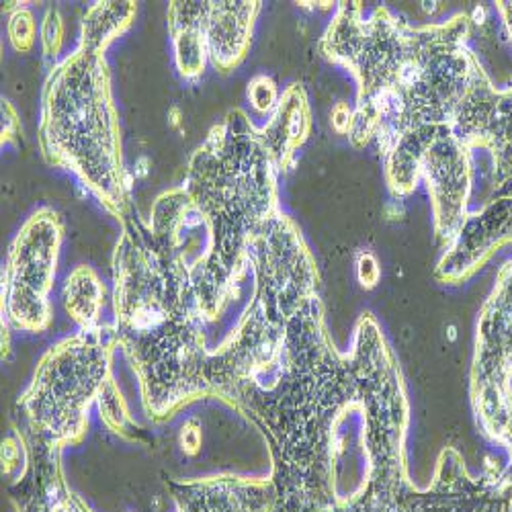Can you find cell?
I'll use <instances>...</instances> for the list:
<instances>
[{"mask_svg":"<svg viewBox=\"0 0 512 512\" xmlns=\"http://www.w3.org/2000/svg\"><path fill=\"white\" fill-rule=\"evenodd\" d=\"M62 302L78 330H93L103 324L105 285L91 267L80 265L68 275L62 289Z\"/></svg>","mask_w":512,"mask_h":512,"instance_id":"13","label":"cell"},{"mask_svg":"<svg viewBox=\"0 0 512 512\" xmlns=\"http://www.w3.org/2000/svg\"><path fill=\"white\" fill-rule=\"evenodd\" d=\"M117 349L115 326L103 322L62 338L44 353L17 402L31 445L62 453L82 443L91 408L99 406L115 381L111 371Z\"/></svg>","mask_w":512,"mask_h":512,"instance_id":"6","label":"cell"},{"mask_svg":"<svg viewBox=\"0 0 512 512\" xmlns=\"http://www.w3.org/2000/svg\"><path fill=\"white\" fill-rule=\"evenodd\" d=\"M261 5L256 0H203L207 56L218 72L228 74L246 58Z\"/></svg>","mask_w":512,"mask_h":512,"instance_id":"9","label":"cell"},{"mask_svg":"<svg viewBox=\"0 0 512 512\" xmlns=\"http://www.w3.org/2000/svg\"><path fill=\"white\" fill-rule=\"evenodd\" d=\"M64 33H66V27L60 11L56 7H50L44 15V21H41L39 37H41V52H44V58L48 62H52V68L58 64L56 60L62 52Z\"/></svg>","mask_w":512,"mask_h":512,"instance_id":"16","label":"cell"},{"mask_svg":"<svg viewBox=\"0 0 512 512\" xmlns=\"http://www.w3.org/2000/svg\"><path fill=\"white\" fill-rule=\"evenodd\" d=\"M332 125H334V130H336L338 134H351V127H353V111H351L347 105L340 103V105L334 109V113H332Z\"/></svg>","mask_w":512,"mask_h":512,"instance_id":"20","label":"cell"},{"mask_svg":"<svg viewBox=\"0 0 512 512\" xmlns=\"http://www.w3.org/2000/svg\"><path fill=\"white\" fill-rule=\"evenodd\" d=\"M248 101L252 105V109L256 113H273L277 103H279V91L277 84L273 82V78L265 76V74H256L250 82H248Z\"/></svg>","mask_w":512,"mask_h":512,"instance_id":"17","label":"cell"},{"mask_svg":"<svg viewBox=\"0 0 512 512\" xmlns=\"http://www.w3.org/2000/svg\"><path fill=\"white\" fill-rule=\"evenodd\" d=\"M9 11V23H7V33L11 46L19 54H29L35 46V35H37V23L33 13L27 7H5Z\"/></svg>","mask_w":512,"mask_h":512,"instance_id":"15","label":"cell"},{"mask_svg":"<svg viewBox=\"0 0 512 512\" xmlns=\"http://www.w3.org/2000/svg\"><path fill=\"white\" fill-rule=\"evenodd\" d=\"M465 17L410 27L388 9L363 19L361 3H340L320 50L359 82L351 140L377 142L388 181L414 189L420 156L435 136L467 140L482 99V72L463 41Z\"/></svg>","mask_w":512,"mask_h":512,"instance_id":"2","label":"cell"},{"mask_svg":"<svg viewBox=\"0 0 512 512\" xmlns=\"http://www.w3.org/2000/svg\"><path fill=\"white\" fill-rule=\"evenodd\" d=\"M310 127L312 119L306 91L300 84H291L281 95L267 125L259 130L261 140L279 175L287 173L293 166L297 150L308 140Z\"/></svg>","mask_w":512,"mask_h":512,"instance_id":"11","label":"cell"},{"mask_svg":"<svg viewBox=\"0 0 512 512\" xmlns=\"http://www.w3.org/2000/svg\"><path fill=\"white\" fill-rule=\"evenodd\" d=\"M183 447H187L189 451H195L199 447V431H197L195 420L185 424V429H183Z\"/></svg>","mask_w":512,"mask_h":512,"instance_id":"21","label":"cell"},{"mask_svg":"<svg viewBox=\"0 0 512 512\" xmlns=\"http://www.w3.org/2000/svg\"><path fill=\"white\" fill-rule=\"evenodd\" d=\"M19 127L21 125H19L17 111L13 109V105L7 99H3V146L17 140Z\"/></svg>","mask_w":512,"mask_h":512,"instance_id":"18","label":"cell"},{"mask_svg":"<svg viewBox=\"0 0 512 512\" xmlns=\"http://www.w3.org/2000/svg\"><path fill=\"white\" fill-rule=\"evenodd\" d=\"M113 316L150 420L168 422L199 400H213L218 340L201 310L195 267L181 246L134 213L121 222L113 252Z\"/></svg>","mask_w":512,"mask_h":512,"instance_id":"3","label":"cell"},{"mask_svg":"<svg viewBox=\"0 0 512 512\" xmlns=\"http://www.w3.org/2000/svg\"><path fill=\"white\" fill-rule=\"evenodd\" d=\"M37 134L50 166L72 173L119 222L132 216V187L105 52L78 44L50 70Z\"/></svg>","mask_w":512,"mask_h":512,"instance_id":"5","label":"cell"},{"mask_svg":"<svg viewBox=\"0 0 512 512\" xmlns=\"http://www.w3.org/2000/svg\"><path fill=\"white\" fill-rule=\"evenodd\" d=\"M64 226L52 207H41L13 238L3 269V330L39 334L52 326L54 287Z\"/></svg>","mask_w":512,"mask_h":512,"instance_id":"7","label":"cell"},{"mask_svg":"<svg viewBox=\"0 0 512 512\" xmlns=\"http://www.w3.org/2000/svg\"><path fill=\"white\" fill-rule=\"evenodd\" d=\"M11 502L17 512H93L70 490L62 469V453H48L31 443L29 467L17 482Z\"/></svg>","mask_w":512,"mask_h":512,"instance_id":"10","label":"cell"},{"mask_svg":"<svg viewBox=\"0 0 512 512\" xmlns=\"http://www.w3.org/2000/svg\"><path fill=\"white\" fill-rule=\"evenodd\" d=\"M359 277H361V283L365 287H373L375 281L379 279V267H377V261L373 259V256L369 252H363L359 256Z\"/></svg>","mask_w":512,"mask_h":512,"instance_id":"19","label":"cell"},{"mask_svg":"<svg viewBox=\"0 0 512 512\" xmlns=\"http://www.w3.org/2000/svg\"><path fill=\"white\" fill-rule=\"evenodd\" d=\"M175 512H285L271 478L218 474L170 480Z\"/></svg>","mask_w":512,"mask_h":512,"instance_id":"8","label":"cell"},{"mask_svg":"<svg viewBox=\"0 0 512 512\" xmlns=\"http://www.w3.org/2000/svg\"><path fill=\"white\" fill-rule=\"evenodd\" d=\"M138 5L132 0L125 3H95L82 19L80 44L99 52H107L113 41L132 25Z\"/></svg>","mask_w":512,"mask_h":512,"instance_id":"14","label":"cell"},{"mask_svg":"<svg viewBox=\"0 0 512 512\" xmlns=\"http://www.w3.org/2000/svg\"><path fill=\"white\" fill-rule=\"evenodd\" d=\"M263 433L285 512H418L406 476L400 367L365 314L349 353L326 332L320 297L295 314L279 359L228 400Z\"/></svg>","mask_w":512,"mask_h":512,"instance_id":"1","label":"cell"},{"mask_svg":"<svg viewBox=\"0 0 512 512\" xmlns=\"http://www.w3.org/2000/svg\"><path fill=\"white\" fill-rule=\"evenodd\" d=\"M277 177L259 130L242 109L228 111L189 158L181 187L207 236L195 285L211 330L242 300L252 275L248 248L281 213Z\"/></svg>","mask_w":512,"mask_h":512,"instance_id":"4","label":"cell"},{"mask_svg":"<svg viewBox=\"0 0 512 512\" xmlns=\"http://www.w3.org/2000/svg\"><path fill=\"white\" fill-rule=\"evenodd\" d=\"M166 19L177 70L185 80L197 82L209 60L203 31V0H187V3L175 0L168 5Z\"/></svg>","mask_w":512,"mask_h":512,"instance_id":"12","label":"cell"}]
</instances>
